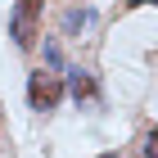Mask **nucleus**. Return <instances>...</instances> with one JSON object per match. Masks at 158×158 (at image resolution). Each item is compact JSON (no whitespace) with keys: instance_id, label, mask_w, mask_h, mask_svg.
Masks as SVG:
<instances>
[{"instance_id":"obj_1","label":"nucleus","mask_w":158,"mask_h":158,"mask_svg":"<svg viewBox=\"0 0 158 158\" xmlns=\"http://www.w3.org/2000/svg\"><path fill=\"white\" fill-rule=\"evenodd\" d=\"M63 90H68V81H63V73L59 68H36V73L27 77V104L36 113H50V109H59V99H63Z\"/></svg>"},{"instance_id":"obj_2","label":"nucleus","mask_w":158,"mask_h":158,"mask_svg":"<svg viewBox=\"0 0 158 158\" xmlns=\"http://www.w3.org/2000/svg\"><path fill=\"white\" fill-rule=\"evenodd\" d=\"M41 5L45 0H18L14 5V45L18 50H32V41H36V18H41Z\"/></svg>"},{"instance_id":"obj_3","label":"nucleus","mask_w":158,"mask_h":158,"mask_svg":"<svg viewBox=\"0 0 158 158\" xmlns=\"http://www.w3.org/2000/svg\"><path fill=\"white\" fill-rule=\"evenodd\" d=\"M90 23H95V9H68V18H63V32H68V36H77V32H86Z\"/></svg>"},{"instance_id":"obj_4","label":"nucleus","mask_w":158,"mask_h":158,"mask_svg":"<svg viewBox=\"0 0 158 158\" xmlns=\"http://www.w3.org/2000/svg\"><path fill=\"white\" fill-rule=\"evenodd\" d=\"M68 90H73L77 104H81V99H95V81H90L86 73H73V77H68Z\"/></svg>"},{"instance_id":"obj_5","label":"nucleus","mask_w":158,"mask_h":158,"mask_svg":"<svg viewBox=\"0 0 158 158\" xmlns=\"http://www.w3.org/2000/svg\"><path fill=\"white\" fill-rule=\"evenodd\" d=\"M135 158H158V127H149V131L140 135V149H135Z\"/></svg>"},{"instance_id":"obj_6","label":"nucleus","mask_w":158,"mask_h":158,"mask_svg":"<svg viewBox=\"0 0 158 158\" xmlns=\"http://www.w3.org/2000/svg\"><path fill=\"white\" fill-rule=\"evenodd\" d=\"M104 158H118V154H104Z\"/></svg>"}]
</instances>
